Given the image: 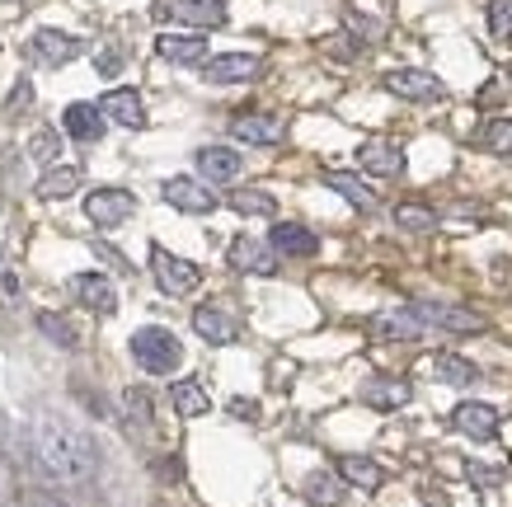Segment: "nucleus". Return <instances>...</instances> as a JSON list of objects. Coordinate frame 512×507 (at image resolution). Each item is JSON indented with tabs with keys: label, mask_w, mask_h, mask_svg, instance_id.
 Returning a JSON list of instances; mask_svg holds the SVG:
<instances>
[{
	"label": "nucleus",
	"mask_w": 512,
	"mask_h": 507,
	"mask_svg": "<svg viewBox=\"0 0 512 507\" xmlns=\"http://www.w3.org/2000/svg\"><path fill=\"white\" fill-rule=\"evenodd\" d=\"M170 404L179 418H202L207 409H212V400H207V385L202 381H174L170 385Z\"/></svg>",
	"instance_id": "nucleus-25"
},
{
	"label": "nucleus",
	"mask_w": 512,
	"mask_h": 507,
	"mask_svg": "<svg viewBox=\"0 0 512 507\" xmlns=\"http://www.w3.org/2000/svg\"><path fill=\"white\" fill-rule=\"evenodd\" d=\"M226 263H231L235 273H278V254L268 249V240H254V235H240V240H231V249H226Z\"/></svg>",
	"instance_id": "nucleus-10"
},
{
	"label": "nucleus",
	"mask_w": 512,
	"mask_h": 507,
	"mask_svg": "<svg viewBox=\"0 0 512 507\" xmlns=\"http://www.w3.org/2000/svg\"><path fill=\"white\" fill-rule=\"evenodd\" d=\"M372 334L376 338H400V343H414V338H423V324L404 310V315H381V320H372Z\"/></svg>",
	"instance_id": "nucleus-29"
},
{
	"label": "nucleus",
	"mask_w": 512,
	"mask_h": 507,
	"mask_svg": "<svg viewBox=\"0 0 512 507\" xmlns=\"http://www.w3.org/2000/svg\"><path fill=\"white\" fill-rule=\"evenodd\" d=\"M423 503H428V507H447V498H442V493H433V489H423Z\"/></svg>",
	"instance_id": "nucleus-43"
},
{
	"label": "nucleus",
	"mask_w": 512,
	"mask_h": 507,
	"mask_svg": "<svg viewBox=\"0 0 512 507\" xmlns=\"http://www.w3.org/2000/svg\"><path fill=\"white\" fill-rule=\"evenodd\" d=\"M132 212H137V198L127 188H94L90 198H85V216H90V226H99V231L123 226Z\"/></svg>",
	"instance_id": "nucleus-5"
},
{
	"label": "nucleus",
	"mask_w": 512,
	"mask_h": 507,
	"mask_svg": "<svg viewBox=\"0 0 512 507\" xmlns=\"http://www.w3.org/2000/svg\"><path fill=\"white\" fill-rule=\"evenodd\" d=\"M409 315L419 324H437V329H451V334H475L484 329V320L475 310H461V306H442V301H414Z\"/></svg>",
	"instance_id": "nucleus-8"
},
{
	"label": "nucleus",
	"mask_w": 512,
	"mask_h": 507,
	"mask_svg": "<svg viewBox=\"0 0 512 507\" xmlns=\"http://www.w3.org/2000/svg\"><path fill=\"white\" fill-rule=\"evenodd\" d=\"M80 52H85V43H80L76 33H62V29H38L29 38V62H38V66H66V62H76Z\"/></svg>",
	"instance_id": "nucleus-7"
},
{
	"label": "nucleus",
	"mask_w": 512,
	"mask_h": 507,
	"mask_svg": "<svg viewBox=\"0 0 512 507\" xmlns=\"http://www.w3.org/2000/svg\"><path fill=\"white\" fill-rule=\"evenodd\" d=\"M409 395H414L409 381H395V376H376V381L362 385V404L376 409V414H395V409H404Z\"/></svg>",
	"instance_id": "nucleus-20"
},
{
	"label": "nucleus",
	"mask_w": 512,
	"mask_h": 507,
	"mask_svg": "<svg viewBox=\"0 0 512 507\" xmlns=\"http://www.w3.org/2000/svg\"><path fill=\"white\" fill-rule=\"evenodd\" d=\"M386 90L395 94V99H409V104H442V99H447V85H442L433 71H414V66L390 71Z\"/></svg>",
	"instance_id": "nucleus-6"
},
{
	"label": "nucleus",
	"mask_w": 512,
	"mask_h": 507,
	"mask_svg": "<svg viewBox=\"0 0 512 507\" xmlns=\"http://www.w3.org/2000/svg\"><path fill=\"white\" fill-rule=\"evenodd\" d=\"M151 277H156V287L165 296H193L202 287L198 263L179 259V254H170L165 245H151Z\"/></svg>",
	"instance_id": "nucleus-3"
},
{
	"label": "nucleus",
	"mask_w": 512,
	"mask_h": 507,
	"mask_svg": "<svg viewBox=\"0 0 512 507\" xmlns=\"http://www.w3.org/2000/svg\"><path fill=\"white\" fill-rule=\"evenodd\" d=\"M24 507H66V503H57V498H47V493H29V498H24Z\"/></svg>",
	"instance_id": "nucleus-40"
},
{
	"label": "nucleus",
	"mask_w": 512,
	"mask_h": 507,
	"mask_svg": "<svg viewBox=\"0 0 512 507\" xmlns=\"http://www.w3.org/2000/svg\"><path fill=\"white\" fill-rule=\"evenodd\" d=\"M160 198L170 202L174 212H188V216H212L217 212V193L202 184V179H193V174H174V179H165V184H160Z\"/></svg>",
	"instance_id": "nucleus-4"
},
{
	"label": "nucleus",
	"mask_w": 512,
	"mask_h": 507,
	"mask_svg": "<svg viewBox=\"0 0 512 507\" xmlns=\"http://www.w3.org/2000/svg\"><path fill=\"white\" fill-rule=\"evenodd\" d=\"M38 334L52 338L57 348H76V343H80L76 329H71V324H66L62 315H52V310H43V315H38Z\"/></svg>",
	"instance_id": "nucleus-33"
},
{
	"label": "nucleus",
	"mask_w": 512,
	"mask_h": 507,
	"mask_svg": "<svg viewBox=\"0 0 512 507\" xmlns=\"http://www.w3.org/2000/svg\"><path fill=\"white\" fill-rule=\"evenodd\" d=\"M29 108H33V85H29V80H19L15 90H10V104H5V118L15 123V118H24Z\"/></svg>",
	"instance_id": "nucleus-37"
},
{
	"label": "nucleus",
	"mask_w": 512,
	"mask_h": 507,
	"mask_svg": "<svg viewBox=\"0 0 512 507\" xmlns=\"http://www.w3.org/2000/svg\"><path fill=\"white\" fill-rule=\"evenodd\" d=\"M127 66V52L123 47H104V52H99V57H94V71H99V76H118V71H123Z\"/></svg>",
	"instance_id": "nucleus-38"
},
{
	"label": "nucleus",
	"mask_w": 512,
	"mask_h": 507,
	"mask_svg": "<svg viewBox=\"0 0 512 507\" xmlns=\"http://www.w3.org/2000/svg\"><path fill=\"white\" fill-rule=\"evenodd\" d=\"M489 33L512 38V0H489Z\"/></svg>",
	"instance_id": "nucleus-36"
},
{
	"label": "nucleus",
	"mask_w": 512,
	"mask_h": 507,
	"mask_svg": "<svg viewBox=\"0 0 512 507\" xmlns=\"http://www.w3.org/2000/svg\"><path fill=\"white\" fill-rule=\"evenodd\" d=\"M264 71V62L254 52H221V57H207L202 62V76L212 85H240V80H254Z\"/></svg>",
	"instance_id": "nucleus-9"
},
{
	"label": "nucleus",
	"mask_w": 512,
	"mask_h": 507,
	"mask_svg": "<svg viewBox=\"0 0 512 507\" xmlns=\"http://www.w3.org/2000/svg\"><path fill=\"white\" fill-rule=\"evenodd\" d=\"M451 428L461 432V437H470V442H494V437H498V409H494V404H480V400L456 404Z\"/></svg>",
	"instance_id": "nucleus-12"
},
{
	"label": "nucleus",
	"mask_w": 512,
	"mask_h": 507,
	"mask_svg": "<svg viewBox=\"0 0 512 507\" xmlns=\"http://www.w3.org/2000/svg\"><path fill=\"white\" fill-rule=\"evenodd\" d=\"M123 409H127V418H132L137 428H151V423H156V395H151L146 385H132V390H127Z\"/></svg>",
	"instance_id": "nucleus-31"
},
{
	"label": "nucleus",
	"mask_w": 512,
	"mask_h": 507,
	"mask_svg": "<svg viewBox=\"0 0 512 507\" xmlns=\"http://www.w3.org/2000/svg\"><path fill=\"white\" fill-rule=\"evenodd\" d=\"M357 165L367 169V174H376V179H400L404 174V151L386 137H372V141L357 146Z\"/></svg>",
	"instance_id": "nucleus-13"
},
{
	"label": "nucleus",
	"mask_w": 512,
	"mask_h": 507,
	"mask_svg": "<svg viewBox=\"0 0 512 507\" xmlns=\"http://www.w3.org/2000/svg\"><path fill=\"white\" fill-rule=\"evenodd\" d=\"M231 212L240 216H273L278 212V198L264 193V188H235L231 193Z\"/></svg>",
	"instance_id": "nucleus-30"
},
{
	"label": "nucleus",
	"mask_w": 512,
	"mask_h": 507,
	"mask_svg": "<svg viewBox=\"0 0 512 507\" xmlns=\"http://www.w3.org/2000/svg\"><path fill=\"white\" fill-rule=\"evenodd\" d=\"M33 461L47 479H62V484H80V479L94 475V446L71 432L57 418H43L33 428Z\"/></svg>",
	"instance_id": "nucleus-1"
},
{
	"label": "nucleus",
	"mask_w": 512,
	"mask_h": 507,
	"mask_svg": "<svg viewBox=\"0 0 512 507\" xmlns=\"http://www.w3.org/2000/svg\"><path fill=\"white\" fill-rule=\"evenodd\" d=\"M470 475L480 479V484H498V470H489V465H470Z\"/></svg>",
	"instance_id": "nucleus-41"
},
{
	"label": "nucleus",
	"mask_w": 512,
	"mask_h": 507,
	"mask_svg": "<svg viewBox=\"0 0 512 507\" xmlns=\"http://www.w3.org/2000/svg\"><path fill=\"white\" fill-rule=\"evenodd\" d=\"M71 296L94 315H118V287L104 273H76L71 277Z\"/></svg>",
	"instance_id": "nucleus-11"
},
{
	"label": "nucleus",
	"mask_w": 512,
	"mask_h": 507,
	"mask_svg": "<svg viewBox=\"0 0 512 507\" xmlns=\"http://www.w3.org/2000/svg\"><path fill=\"white\" fill-rule=\"evenodd\" d=\"M268 249H273V254H287V259H311L315 249H320V240H315V231H306L301 221H278V226L268 231Z\"/></svg>",
	"instance_id": "nucleus-18"
},
{
	"label": "nucleus",
	"mask_w": 512,
	"mask_h": 507,
	"mask_svg": "<svg viewBox=\"0 0 512 507\" xmlns=\"http://www.w3.org/2000/svg\"><path fill=\"white\" fill-rule=\"evenodd\" d=\"M156 57H165L174 66H202L207 62V38L202 33H160Z\"/></svg>",
	"instance_id": "nucleus-17"
},
{
	"label": "nucleus",
	"mask_w": 512,
	"mask_h": 507,
	"mask_svg": "<svg viewBox=\"0 0 512 507\" xmlns=\"http://www.w3.org/2000/svg\"><path fill=\"white\" fill-rule=\"evenodd\" d=\"M160 15L179 19L188 29H226V5L221 0H170Z\"/></svg>",
	"instance_id": "nucleus-14"
},
{
	"label": "nucleus",
	"mask_w": 512,
	"mask_h": 507,
	"mask_svg": "<svg viewBox=\"0 0 512 507\" xmlns=\"http://www.w3.org/2000/svg\"><path fill=\"white\" fill-rule=\"evenodd\" d=\"M480 146L494 155H512V118H489L480 127Z\"/></svg>",
	"instance_id": "nucleus-32"
},
{
	"label": "nucleus",
	"mask_w": 512,
	"mask_h": 507,
	"mask_svg": "<svg viewBox=\"0 0 512 507\" xmlns=\"http://www.w3.org/2000/svg\"><path fill=\"white\" fill-rule=\"evenodd\" d=\"M231 414H235V418H259V409H254L249 400H235V404H231Z\"/></svg>",
	"instance_id": "nucleus-42"
},
{
	"label": "nucleus",
	"mask_w": 512,
	"mask_h": 507,
	"mask_svg": "<svg viewBox=\"0 0 512 507\" xmlns=\"http://www.w3.org/2000/svg\"><path fill=\"white\" fill-rule=\"evenodd\" d=\"M433 376L437 381H447V385H475L480 381V367L461 353H437L433 357Z\"/></svg>",
	"instance_id": "nucleus-27"
},
{
	"label": "nucleus",
	"mask_w": 512,
	"mask_h": 507,
	"mask_svg": "<svg viewBox=\"0 0 512 507\" xmlns=\"http://www.w3.org/2000/svg\"><path fill=\"white\" fill-rule=\"evenodd\" d=\"M325 184L339 193V198H348L357 207V212H372L376 207V193L362 179H353V174H343V169H325Z\"/></svg>",
	"instance_id": "nucleus-26"
},
{
	"label": "nucleus",
	"mask_w": 512,
	"mask_h": 507,
	"mask_svg": "<svg viewBox=\"0 0 512 507\" xmlns=\"http://www.w3.org/2000/svg\"><path fill=\"white\" fill-rule=\"evenodd\" d=\"M395 221H400L404 231H433L437 216L428 212V207H419V202H404V207H395Z\"/></svg>",
	"instance_id": "nucleus-35"
},
{
	"label": "nucleus",
	"mask_w": 512,
	"mask_h": 507,
	"mask_svg": "<svg viewBox=\"0 0 512 507\" xmlns=\"http://www.w3.org/2000/svg\"><path fill=\"white\" fill-rule=\"evenodd\" d=\"M240 169H245V160H240V151H231V146H202L198 151V174L207 184H235Z\"/></svg>",
	"instance_id": "nucleus-19"
},
{
	"label": "nucleus",
	"mask_w": 512,
	"mask_h": 507,
	"mask_svg": "<svg viewBox=\"0 0 512 507\" xmlns=\"http://www.w3.org/2000/svg\"><path fill=\"white\" fill-rule=\"evenodd\" d=\"M193 329H198V338H207L212 348H226V343L240 338V320H235L226 306H198L193 310Z\"/></svg>",
	"instance_id": "nucleus-15"
},
{
	"label": "nucleus",
	"mask_w": 512,
	"mask_h": 507,
	"mask_svg": "<svg viewBox=\"0 0 512 507\" xmlns=\"http://www.w3.org/2000/svg\"><path fill=\"white\" fill-rule=\"evenodd\" d=\"M231 137L249 141V146H273V141H282V123L278 118H268V113H235Z\"/></svg>",
	"instance_id": "nucleus-21"
},
{
	"label": "nucleus",
	"mask_w": 512,
	"mask_h": 507,
	"mask_svg": "<svg viewBox=\"0 0 512 507\" xmlns=\"http://www.w3.org/2000/svg\"><path fill=\"white\" fill-rule=\"evenodd\" d=\"M339 479L357 484L362 493H376L381 484H386V470H381L376 461H367V456H339Z\"/></svg>",
	"instance_id": "nucleus-24"
},
{
	"label": "nucleus",
	"mask_w": 512,
	"mask_h": 507,
	"mask_svg": "<svg viewBox=\"0 0 512 507\" xmlns=\"http://www.w3.org/2000/svg\"><path fill=\"white\" fill-rule=\"evenodd\" d=\"M99 113H104L109 123L127 127V132H141V127H146V104H141L137 90H109L99 99Z\"/></svg>",
	"instance_id": "nucleus-16"
},
{
	"label": "nucleus",
	"mask_w": 512,
	"mask_h": 507,
	"mask_svg": "<svg viewBox=\"0 0 512 507\" xmlns=\"http://www.w3.org/2000/svg\"><path fill=\"white\" fill-rule=\"evenodd\" d=\"M127 348H132V362H137L146 376H170V371H179V362H184L179 338H174L170 329H160V324H141Z\"/></svg>",
	"instance_id": "nucleus-2"
},
{
	"label": "nucleus",
	"mask_w": 512,
	"mask_h": 507,
	"mask_svg": "<svg viewBox=\"0 0 512 507\" xmlns=\"http://www.w3.org/2000/svg\"><path fill=\"white\" fill-rule=\"evenodd\" d=\"M80 179H85V174H80V165H47V174L38 179V188H33V193H38L43 202H62V198H71V193L80 188Z\"/></svg>",
	"instance_id": "nucleus-23"
},
{
	"label": "nucleus",
	"mask_w": 512,
	"mask_h": 507,
	"mask_svg": "<svg viewBox=\"0 0 512 507\" xmlns=\"http://www.w3.org/2000/svg\"><path fill=\"white\" fill-rule=\"evenodd\" d=\"M29 155L38 160V165H57V155H62V137L52 132V127H38L29 141Z\"/></svg>",
	"instance_id": "nucleus-34"
},
{
	"label": "nucleus",
	"mask_w": 512,
	"mask_h": 507,
	"mask_svg": "<svg viewBox=\"0 0 512 507\" xmlns=\"http://www.w3.org/2000/svg\"><path fill=\"white\" fill-rule=\"evenodd\" d=\"M306 503L311 507H339L343 503V479L329 475V470H315V475H306Z\"/></svg>",
	"instance_id": "nucleus-28"
},
{
	"label": "nucleus",
	"mask_w": 512,
	"mask_h": 507,
	"mask_svg": "<svg viewBox=\"0 0 512 507\" xmlns=\"http://www.w3.org/2000/svg\"><path fill=\"white\" fill-rule=\"evenodd\" d=\"M94 254H99V259H104V263H113L118 273H127V259H123V254H118V249H113V245H104V240H99V245H94Z\"/></svg>",
	"instance_id": "nucleus-39"
},
{
	"label": "nucleus",
	"mask_w": 512,
	"mask_h": 507,
	"mask_svg": "<svg viewBox=\"0 0 512 507\" xmlns=\"http://www.w3.org/2000/svg\"><path fill=\"white\" fill-rule=\"evenodd\" d=\"M62 123H66V137L85 141V146H94V141L104 137V113H99V104H71L62 113Z\"/></svg>",
	"instance_id": "nucleus-22"
}]
</instances>
